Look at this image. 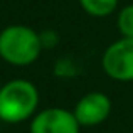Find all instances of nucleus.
Listing matches in <instances>:
<instances>
[{"label": "nucleus", "instance_id": "nucleus-8", "mask_svg": "<svg viewBox=\"0 0 133 133\" xmlns=\"http://www.w3.org/2000/svg\"><path fill=\"white\" fill-rule=\"evenodd\" d=\"M41 36V42H42V47L44 49H49V47H54L57 44V34L54 30H44V32L39 34Z\"/></svg>", "mask_w": 133, "mask_h": 133}, {"label": "nucleus", "instance_id": "nucleus-2", "mask_svg": "<svg viewBox=\"0 0 133 133\" xmlns=\"http://www.w3.org/2000/svg\"><path fill=\"white\" fill-rule=\"evenodd\" d=\"M39 32L24 24H10L0 30V59L14 68H27L42 54Z\"/></svg>", "mask_w": 133, "mask_h": 133}, {"label": "nucleus", "instance_id": "nucleus-5", "mask_svg": "<svg viewBox=\"0 0 133 133\" xmlns=\"http://www.w3.org/2000/svg\"><path fill=\"white\" fill-rule=\"evenodd\" d=\"M111 108L113 103L106 93L89 91L78 99L72 113L81 127H98L110 118Z\"/></svg>", "mask_w": 133, "mask_h": 133}, {"label": "nucleus", "instance_id": "nucleus-6", "mask_svg": "<svg viewBox=\"0 0 133 133\" xmlns=\"http://www.w3.org/2000/svg\"><path fill=\"white\" fill-rule=\"evenodd\" d=\"M78 2L88 15L96 17V19H103V17L111 15L118 9L120 0H78Z\"/></svg>", "mask_w": 133, "mask_h": 133}, {"label": "nucleus", "instance_id": "nucleus-1", "mask_svg": "<svg viewBox=\"0 0 133 133\" xmlns=\"http://www.w3.org/2000/svg\"><path fill=\"white\" fill-rule=\"evenodd\" d=\"M41 94L29 79H12L0 86V121L19 125L37 113Z\"/></svg>", "mask_w": 133, "mask_h": 133}, {"label": "nucleus", "instance_id": "nucleus-9", "mask_svg": "<svg viewBox=\"0 0 133 133\" xmlns=\"http://www.w3.org/2000/svg\"><path fill=\"white\" fill-rule=\"evenodd\" d=\"M0 125H2V121H0Z\"/></svg>", "mask_w": 133, "mask_h": 133}, {"label": "nucleus", "instance_id": "nucleus-3", "mask_svg": "<svg viewBox=\"0 0 133 133\" xmlns=\"http://www.w3.org/2000/svg\"><path fill=\"white\" fill-rule=\"evenodd\" d=\"M101 68L118 83H133V37H120L103 51Z\"/></svg>", "mask_w": 133, "mask_h": 133}, {"label": "nucleus", "instance_id": "nucleus-7", "mask_svg": "<svg viewBox=\"0 0 133 133\" xmlns=\"http://www.w3.org/2000/svg\"><path fill=\"white\" fill-rule=\"evenodd\" d=\"M116 29L121 37H133V3H128L118 10Z\"/></svg>", "mask_w": 133, "mask_h": 133}, {"label": "nucleus", "instance_id": "nucleus-4", "mask_svg": "<svg viewBox=\"0 0 133 133\" xmlns=\"http://www.w3.org/2000/svg\"><path fill=\"white\" fill-rule=\"evenodd\" d=\"M81 125L78 123L74 113L66 108L52 106L37 111L30 118V133H79Z\"/></svg>", "mask_w": 133, "mask_h": 133}]
</instances>
